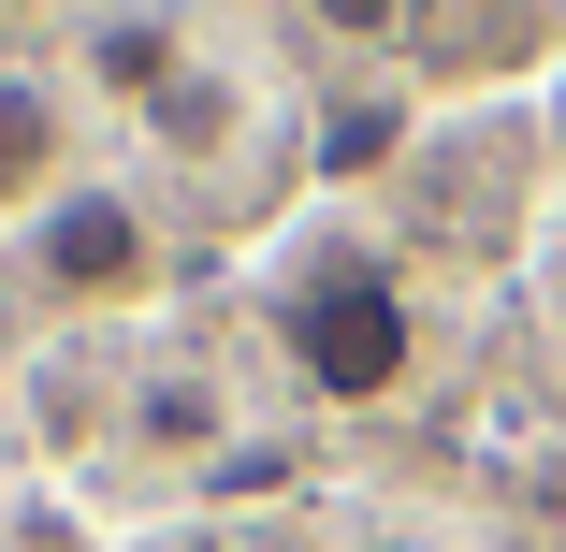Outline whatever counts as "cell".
Returning <instances> with one entry per match:
<instances>
[{"mask_svg": "<svg viewBox=\"0 0 566 552\" xmlns=\"http://www.w3.org/2000/svg\"><path fill=\"white\" fill-rule=\"evenodd\" d=\"M276 350H291V378H305L319 407H392V393H407V364H421L407 277H392L378 248L305 262V277L276 291Z\"/></svg>", "mask_w": 566, "mask_h": 552, "instance_id": "cell-1", "label": "cell"}, {"mask_svg": "<svg viewBox=\"0 0 566 552\" xmlns=\"http://www.w3.org/2000/svg\"><path fill=\"white\" fill-rule=\"evenodd\" d=\"M30 262H44L59 305H132V291L160 277V218H146L132 189H59L44 233H30Z\"/></svg>", "mask_w": 566, "mask_h": 552, "instance_id": "cell-2", "label": "cell"}, {"mask_svg": "<svg viewBox=\"0 0 566 552\" xmlns=\"http://www.w3.org/2000/svg\"><path fill=\"white\" fill-rule=\"evenodd\" d=\"M175 59H189V30L160 15V0H117V15L87 30V87H117V102H160Z\"/></svg>", "mask_w": 566, "mask_h": 552, "instance_id": "cell-3", "label": "cell"}, {"mask_svg": "<svg viewBox=\"0 0 566 552\" xmlns=\"http://www.w3.org/2000/svg\"><path fill=\"white\" fill-rule=\"evenodd\" d=\"M59 146H73V132H59V87H44V73H0V218L59 189Z\"/></svg>", "mask_w": 566, "mask_h": 552, "instance_id": "cell-4", "label": "cell"}, {"mask_svg": "<svg viewBox=\"0 0 566 552\" xmlns=\"http://www.w3.org/2000/svg\"><path fill=\"white\" fill-rule=\"evenodd\" d=\"M392 146H407V102H392V87H364V102H334L319 175H392Z\"/></svg>", "mask_w": 566, "mask_h": 552, "instance_id": "cell-5", "label": "cell"}, {"mask_svg": "<svg viewBox=\"0 0 566 552\" xmlns=\"http://www.w3.org/2000/svg\"><path fill=\"white\" fill-rule=\"evenodd\" d=\"M305 15H319L334 44H392V30H407V0H305Z\"/></svg>", "mask_w": 566, "mask_h": 552, "instance_id": "cell-6", "label": "cell"}, {"mask_svg": "<svg viewBox=\"0 0 566 552\" xmlns=\"http://www.w3.org/2000/svg\"><path fill=\"white\" fill-rule=\"evenodd\" d=\"M552 335H566V262H552Z\"/></svg>", "mask_w": 566, "mask_h": 552, "instance_id": "cell-7", "label": "cell"}, {"mask_svg": "<svg viewBox=\"0 0 566 552\" xmlns=\"http://www.w3.org/2000/svg\"><path fill=\"white\" fill-rule=\"evenodd\" d=\"M30 552H73V538H30Z\"/></svg>", "mask_w": 566, "mask_h": 552, "instance_id": "cell-8", "label": "cell"}]
</instances>
